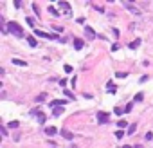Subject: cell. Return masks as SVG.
<instances>
[{
    "instance_id": "27",
    "label": "cell",
    "mask_w": 153,
    "mask_h": 148,
    "mask_svg": "<svg viewBox=\"0 0 153 148\" xmlns=\"http://www.w3.org/2000/svg\"><path fill=\"white\" fill-rule=\"evenodd\" d=\"M119 126H121V128H122V126H126V121H124V119H121V121H119Z\"/></svg>"
},
{
    "instance_id": "11",
    "label": "cell",
    "mask_w": 153,
    "mask_h": 148,
    "mask_svg": "<svg viewBox=\"0 0 153 148\" xmlns=\"http://www.w3.org/2000/svg\"><path fill=\"white\" fill-rule=\"evenodd\" d=\"M139 45H140V40H139V38H137V40H133V42H131V44H130V45H128V47H130V49H137V47H139Z\"/></svg>"
},
{
    "instance_id": "18",
    "label": "cell",
    "mask_w": 153,
    "mask_h": 148,
    "mask_svg": "<svg viewBox=\"0 0 153 148\" xmlns=\"http://www.w3.org/2000/svg\"><path fill=\"white\" fill-rule=\"evenodd\" d=\"M135 130H137V125L133 123V125H130V128H128V134H135Z\"/></svg>"
},
{
    "instance_id": "21",
    "label": "cell",
    "mask_w": 153,
    "mask_h": 148,
    "mask_svg": "<svg viewBox=\"0 0 153 148\" xmlns=\"http://www.w3.org/2000/svg\"><path fill=\"white\" fill-rule=\"evenodd\" d=\"M16 126H18V121H11V123H9V128H16Z\"/></svg>"
},
{
    "instance_id": "4",
    "label": "cell",
    "mask_w": 153,
    "mask_h": 148,
    "mask_svg": "<svg viewBox=\"0 0 153 148\" xmlns=\"http://www.w3.org/2000/svg\"><path fill=\"white\" fill-rule=\"evenodd\" d=\"M97 121L99 123H106L108 121V114L106 112H97Z\"/></svg>"
},
{
    "instance_id": "8",
    "label": "cell",
    "mask_w": 153,
    "mask_h": 148,
    "mask_svg": "<svg viewBox=\"0 0 153 148\" xmlns=\"http://www.w3.org/2000/svg\"><path fill=\"white\" fill-rule=\"evenodd\" d=\"M45 134H47V135H54V134H58V130L54 128V126H47V128H45Z\"/></svg>"
},
{
    "instance_id": "14",
    "label": "cell",
    "mask_w": 153,
    "mask_h": 148,
    "mask_svg": "<svg viewBox=\"0 0 153 148\" xmlns=\"http://www.w3.org/2000/svg\"><path fill=\"white\" fill-rule=\"evenodd\" d=\"M45 119H47V116H45L43 112H40V114H38V123H42V125H43Z\"/></svg>"
},
{
    "instance_id": "15",
    "label": "cell",
    "mask_w": 153,
    "mask_h": 148,
    "mask_svg": "<svg viewBox=\"0 0 153 148\" xmlns=\"http://www.w3.org/2000/svg\"><path fill=\"white\" fill-rule=\"evenodd\" d=\"M52 114L56 116V118H58V116H61V114H63V107H56V109L52 110Z\"/></svg>"
},
{
    "instance_id": "1",
    "label": "cell",
    "mask_w": 153,
    "mask_h": 148,
    "mask_svg": "<svg viewBox=\"0 0 153 148\" xmlns=\"http://www.w3.org/2000/svg\"><path fill=\"white\" fill-rule=\"evenodd\" d=\"M7 31H9V33H13L15 36H18V38H22V36H24L22 27H20L16 22H9V24H7Z\"/></svg>"
},
{
    "instance_id": "9",
    "label": "cell",
    "mask_w": 153,
    "mask_h": 148,
    "mask_svg": "<svg viewBox=\"0 0 153 148\" xmlns=\"http://www.w3.org/2000/svg\"><path fill=\"white\" fill-rule=\"evenodd\" d=\"M13 63H15V65H20V67H27V61L18 60V58H15V60H13Z\"/></svg>"
},
{
    "instance_id": "17",
    "label": "cell",
    "mask_w": 153,
    "mask_h": 148,
    "mask_svg": "<svg viewBox=\"0 0 153 148\" xmlns=\"http://www.w3.org/2000/svg\"><path fill=\"white\" fill-rule=\"evenodd\" d=\"M27 44H29L31 47H36V40H34V36H29V38H27Z\"/></svg>"
},
{
    "instance_id": "23",
    "label": "cell",
    "mask_w": 153,
    "mask_h": 148,
    "mask_svg": "<svg viewBox=\"0 0 153 148\" xmlns=\"http://www.w3.org/2000/svg\"><path fill=\"white\" fill-rule=\"evenodd\" d=\"M122 112H124V110H122V109H119V107H115V114H117V116H121Z\"/></svg>"
},
{
    "instance_id": "19",
    "label": "cell",
    "mask_w": 153,
    "mask_h": 148,
    "mask_svg": "<svg viewBox=\"0 0 153 148\" xmlns=\"http://www.w3.org/2000/svg\"><path fill=\"white\" fill-rule=\"evenodd\" d=\"M142 99H144V94H142V92L135 94V101H142Z\"/></svg>"
},
{
    "instance_id": "3",
    "label": "cell",
    "mask_w": 153,
    "mask_h": 148,
    "mask_svg": "<svg viewBox=\"0 0 153 148\" xmlns=\"http://www.w3.org/2000/svg\"><path fill=\"white\" fill-rule=\"evenodd\" d=\"M67 103H68L67 99H54L52 103H49V105H50L52 109H56V107H63V105H67Z\"/></svg>"
},
{
    "instance_id": "12",
    "label": "cell",
    "mask_w": 153,
    "mask_h": 148,
    "mask_svg": "<svg viewBox=\"0 0 153 148\" xmlns=\"http://www.w3.org/2000/svg\"><path fill=\"white\" fill-rule=\"evenodd\" d=\"M63 92H65V96H67V98H68V99H72V101H74V99H76V96H74V94H72V92H70V90H68V89H63Z\"/></svg>"
},
{
    "instance_id": "2",
    "label": "cell",
    "mask_w": 153,
    "mask_h": 148,
    "mask_svg": "<svg viewBox=\"0 0 153 148\" xmlns=\"http://www.w3.org/2000/svg\"><path fill=\"white\" fill-rule=\"evenodd\" d=\"M58 6L63 9V13L65 15H72V9H70V6H68V2H65V0H59L58 2Z\"/></svg>"
},
{
    "instance_id": "26",
    "label": "cell",
    "mask_w": 153,
    "mask_h": 148,
    "mask_svg": "<svg viewBox=\"0 0 153 148\" xmlns=\"http://www.w3.org/2000/svg\"><path fill=\"white\" fill-rule=\"evenodd\" d=\"M36 99H38V101H42V99H45V92H43V94H40V96H38Z\"/></svg>"
},
{
    "instance_id": "28",
    "label": "cell",
    "mask_w": 153,
    "mask_h": 148,
    "mask_svg": "<svg viewBox=\"0 0 153 148\" xmlns=\"http://www.w3.org/2000/svg\"><path fill=\"white\" fill-rule=\"evenodd\" d=\"M122 148H131V146H122Z\"/></svg>"
},
{
    "instance_id": "16",
    "label": "cell",
    "mask_w": 153,
    "mask_h": 148,
    "mask_svg": "<svg viewBox=\"0 0 153 148\" xmlns=\"http://www.w3.org/2000/svg\"><path fill=\"white\" fill-rule=\"evenodd\" d=\"M59 134H61V135H63V137H65V139H72V137H74L72 134H70V132H67V130H61Z\"/></svg>"
},
{
    "instance_id": "24",
    "label": "cell",
    "mask_w": 153,
    "mask_h": 148,
    "mask_svg": "<svg viewBox=\"0 0 153 148\" xmlns=\"http://www.w3.org/2000/svg\"><path fill=\"white\" fill-rule=\"evenodd\" d=\"M131 107H133V105H131V103H128V105H126V109H124V110H126V112H131Z\"/></svg>"
},
{
    "instance_id": "25",
    "label": "cell",
    "mask_w": 153,
    "mask_h": 148,
    "mask_svg": "<svg viewBox=\"0 0 153 148\" xmlns=\"http://www.w3.org/2000/svg\"><path fill=\"white\" fill-rule=\"evenodd\" d=\"M0 132H2V135H4V137L7 135V130H6V126H2V128H0Z\"/></svg>"
},
{
    "instance_id": "20",
    "label": "cell",
    "mask_w": 153,
    "mask_h": 148,
    "mask_svg": "<svg viewBox=\"0 0 153 148\" xmlns=\"http://www.w3.org/2000/svg\"><path fill=\"white\" fill-rule=\"evenodd\" d=\"M122 135H124V132H122V130H117V132H115V137H117V139H121Z\"/></svg>"
},
{
    "instance_id": "13",
    "label": "cell",
    "mask_w": 153,
    "mask_h": 148,
    "mask_svg": "<svg viewBox=\"0 0 153 148\" xmlns=\"http://www.w3.org/2000/svg\"><path fill=\"white\" fill-rule=\"evenodd\" d=\"M47 11H49L50 15H58V16H59V11H58V9H56L54 6H49V9H47Z\"/></svg>"
},
{
    "instance_id": "5",
    "label": "cell",
    "mask_w": 153,
    "mask_h": 148,
    "mask_svg": "<svg viewBox=\"0 0 153 148\" xmlns=\"http://www.w3.org/2000/svg\"><path fill=\"white\" fill-rule=\"evenodd\" d=\"M124 7L128 9V11H131V13H133V15H140V11H139V9H137L135 6H131V4H128V2H124Z\"/></svg>"
},
{
    "instance_id": "7",
    "label": "cell",
    "mask_w": 153,
    "mask_h": 148,
    "mask_svg": "<svg viewBox=\"0 0 153 148\" xmlns=\"http://www.w3.org/2000/svg\"><path fill=\"white\" fill-rule=\"evenodd\" d=\"M83 45H85V42L81 40V38H76V40H74V49L79 51V49H83Z\"/></svg>"
},
{
    "instance_id": "10",
    "label": "cell",
    "mask_w": 153,
    "mask_h": 148,
    "mask_svg": "<svg viewBox=\"0 0 153 148\" xmlns=\"http://www.w3.org/2000/svg\"><path fill=\"white\" fill-rule=\"evenodd\" d=\"M34 35H36V36H43V38H54V36H50V35H45L43 31H38V29H34Z\"/></svg>"
},
{
    "instance_id": "6",
    "label": "cell",
    "mask_w": 153,
    "mask_h": 148,
    "mask_svg": "<svg viewBox=\"0 0 153 148\" xmlns=\"http://www.w3.org/2000/svg\"><path fill=\"white\" fill-rule=\"evenodd\" d=\"M85 33H87V36H88V40H94V38L97 36V35L94 33V29H92V27H87V29H85Z\"/></svg>"
},
{
    "instance_id": "22",
    "label": "cell",
    "mask_w": 153,
    "mask_h": 148,
    "mask_svg": "<svg viewBox=\"0 0 153 148\" xmlns=\"http://www.w3.org/2000/svg\"><path fill=\"white\" fill-rule=\"evenodd\" d=\"M117 78H126V72H115Z\"/></svg>"
}]
</instances>
